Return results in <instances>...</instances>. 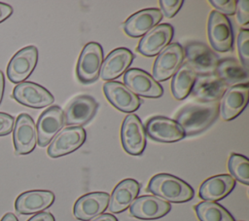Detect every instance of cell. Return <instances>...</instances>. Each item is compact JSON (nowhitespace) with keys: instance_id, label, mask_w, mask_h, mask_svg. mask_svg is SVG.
<instances>
[{"instance_id":"e575fe53","label":"cell","mask_w":249,"mask_h":221,"mask_svg":"<svg viewBox=\"0 0 249 221\" xmlns=\"http://www.w3.org/2000/svg\"><path fill=\"white\" fill-rule=\"evenodd\" d=\"M15 125V119L8 113L0 112V136L8 135L12 132Z\"/></svg>"},{"instance_id":"ab89813d","label":"cell","mask_w":249,"mask_h":221,"mask_svg":"<svg viewBox=\"0 0 249 221\" xmlns=\"http://www.w3.org/2000/svg\"><path fill=\"white\" fill-rule=\"evenodd\" d=\"M0 221H18V219L17 218V216H16L14 213L8 212V213H6V214L2 217V219H1Z\"/></svg>"},{"instance_id":"836d02e7","label":"cell","mask_w":249,"mask_h":221,"mask_svg":"<svg viewBox=\"0 0 249 221\" xmlns=\"http://www.w3.org/2000/svg\"><path fill=\"white\" fill-rule=\"evenodd\" d=\"M236 19L240 25H246L249 22V2L247 0L236 1Z\"/></svg>"},{"instance_id":"f546056e","label":"cell","mask_w":249,"mask_h":221,"mask_svg":"<svg viewBox=\"0 0 249 221\" xmlns=\"http://www.w3.org/2000/svg\"><path fill=\"white\" fill-rule=\"evenodd\" d=\"M228 167L231 176L244 185H249V161L240 154H231Z\"/></svg>"},{"instance_id":"9a60e30c","label":"cell","mask_w":249,"mask_h":221,"mask_svg":"<svg viewBox=\"0 0 249 221\" xmlns=\"http://www.w3.org/2000/svg\"><path fill=\"white\" fill-rule=\"evenodd\" d=\"M130 214L138 219L154 220L166 215L171 210V204L153 195H144L136 198L129 206Z\"/></svg>"},{"instance_id":"8fae6325","label":"cell","mask_w":249,"mask_h":221,"mask_svg":"<svg viewBox=\"0 0 249 221\" xmlns=\"http://www.w3.org/2000/svg\"><path fill=\"white\" fill-rule=\"evenodd\" d=\"M126 86L137 96L157 98L163 94L162 87L148 72L139 68H130L124 76Z\"/></svg>"},{"instance_id":"d4e9b609","label":"cell","mask_w":249,"mask_h":221,"mask_svg":"<svg viewBox=\"0 0 249 221\" xmlns=\"http://www.w3.org/2000/svg\"><path fill=\"white\" fill-rule=\"evenodd\" d=\"M140 184L132 178L122 180L114 188L109 199V210L113 213H121L127 209L137 198Z\"/></svg>"},{"instance_id":"44dd1931","label":"cell","mask_w":249,"mask_h":221,"mask_svg":"<svg viewBox=\"0 0 249 221\" xmlns=\"http://www.w3.org/2000/svg\"><path fill=\"white\" fill-rule=\"evenodd\" d=\"M162 13L157 8L140 10L131 15L124 23V30L129 36H144L161 20Z\"/></svg>"},{"instance_id":"30bf717a","label":"cell","mask_w":249,"mask_h":221,"mask_svg":"<svg viewBox=\"0 0 249 221\" xmlns=\"http://www.w3.org/2000/svg\"><path fill=\"white\" fill-rule=\"evenodd\" d=\"M86 137V130L81 127L65 128L51 141L48 148V155L51 158L68 155L80 148L84 144Z\"/></svg>"},{"instance_id":"2e32d148","label":"cell","mask_w":249,"mask_h":221,"mask_svg":"<svg viewBox=\"0 0 249 221\" xmlns=\"http://www.w3.org/2000/svg\"><path fill=\"white\" fill-rule=\"evenodd\" d=\"M103 92L108 101L118 110L132 113L140 106V98L124 84L117 81H108L103 86Z\"/></svg>"},{"instance_id":"4316f807","label":"cell","mask_w":249,"mask_h":221,"mask_svg":"<svg viewBox=\"0 0 249 221\" xmlns=\"http://www.w3.org/2000/svg\"><path fill=\"white\" fill-rule=\"evenodd\" d=\"M215 73L223 82L231 87L248 83L247 69L234 58L229 57L219 60Z\"/></svg>"},{"instance_id":"1f68e13d","label":"cell","mask_w":249,"mask_h":221,"mask_svg":"<svg viewBox=\"0 0 249 221\" xmlns=\"http://www.w3.org/2000/svg\"><path fill=\"white\" fill-rule=\"evenodd\" d=\"M209 3L216 8L218 12L226 15H233L236 10V1L235 0H210Z\"/></svg>"},{"instance_id":"484cf974","label":"cell","mask_w":249,"mask_h":221,"mask_svg":"<svg viewBox=\"0 0 249 221\" xmlns=\"http://www.w3.org/2000/svg\"><path fill=\"white\" fill-rule=\"evenodd\" d=\"M235 179L230 174H219L207 178L199 187V198L205 202H216L227 197L234 188Z\"/></svg>"},{"instance_id":"ffe728a7","label":"cell","mask_w":249,"mask_h":221,"mask_svg":"<svg viewBox=\"0 0 249 221\" xmlns=\"http://www.w3.org/2000/svg\"><path fill=\"white\" fill-rule=\"evenodd\" d=\"M228 88L216 74H202L196 76L191 92L197 101L214 102L222 98Z\"/></svg>"},{"instance_id":"f1b7e54d","label":"cell","mask_w":249,"mask_h":221,"mask_svg":"<svg viewBox=\"0 0 249 221\" xmlns=\"http://www.w3.org/2000/svg\"><path fill=\"white\" fill-rule=\"evenodd\" d=\"M199 221H235L233 216L215 202H201L195 206Z\"/></svg>"},{"instance_id":"9c48e42d","label":"cell","mask_w":249,"mask_h":221,"mask_svg":"<svg viewBox=\"0 0 249 221\" xmlns=\"http://www.w3.org/2000/svg\"><path fill=\"white\" fill-rule=\"evenodd\" d=\"M13 97L18 103L30 108H43L54 101L53 95L46 88L29 81L18 84L14 88Z\"/></svg>"},{"instance_id":"d6a6232c","label":"cell","mask_w":249,"mask_h":221,"mask_svg":"<svg viewBox=\"0 0 249 221\" xmlns=\"http://www.w3.org/2000/svg\"><path fill=\"white\" fill-rule=\"evenodd\" d=\"M160 8L166 18L174 17L183 5L182 0H160Z\"/></svg>"},{"instance_id":"e0dca14e","label":"cell","mask_w":249,"mask_h":221,"mask_svg":"<svg viewBox=\"0 0 249 221\" xmlns=\"http://www.w3.org/2000/svg\"><path fill=\"white\" fill-rule=\"evenodd\" d=\"M173 33V27L169 23L159 24L141 38L137 51L145 56H155L169 45Z\"/></svg>"},{"instance_id":"3957f363","label":"cell","mask_w":249,"mask_h":221,"mask_svg":"<svg viewBox=\"0 0 249 221\" xmlns=\"http://www.w3.org/2000/svg\"><path fill=\"white\" fill-rule=\"evenodd\" d=\"M103 63V50L96 42H89L83 48L78 62L76 73L80 82L90 84L100 75Z\"/></svg>"},{"instance_id":"277c9868","label":"cell","mask_w":249,"mask_h":221,"mask_svg":"<svg viewBox=\"0 0 249 221\" xmlns=\"http://www.w3.org/2000/svg\"><path fill=\"white\" fill-rule=\"evenodd\" d=\"M207 33L208 40L215 51L226 53L232 49L233 32L230 19L224 14L216 10L210 12Z\"/></svg>"},{"instance_id":"74e56055","label":"cell","mask_w":249,"mask_h":221,"mask_svg":"<svg viewBox=\"0 0 249 221\" xmlns=\"http://www.w3.org/2000/svg\"><path fill=\"white\" fill-rule=\"evenodd\" d=\"M89 221H119L117 219V217L113 214H110V213H102L94 218H92L91 220Z\"/></svg>"},{"instance_id":"d6986e66","label":"cell","mask_w":249,"mask_h":221,"mask_svg":"<svg viewBox=\"0 0 249 221\" xmlns=\"http://www.w3.org/2000/svg\"><path fill=\"white\" fill-rule=\"evenodd\" d=\"M145 131L152 139L164 143L176 142L186 136L175 120L163 116L151 118L146 124Z\"/></svg>"},{"instance_id":"52a82bcc","label":"cell","mask_w":249,"mask_h":221,"mask_svg":"<svg viewBox=\"0 0 249 221\" xmlns=\"http://www.w3.org/2000/svg\"><path fill=\"white\" fill-rule=\"evenodd\" d=\"M184 49L178 43L169 44L156 58L153 66V78L163 82L171 78L184 60Z\"/></svg>"},{"instance_id":"5b68a950","label":"cell","mask_w":249,"mask_h":221,"mask_svg":"<svg viewBox=\"0 0 249 221\" xmlns=\"http://www.w3.org/2000/svg\"><path fill=\"white\" fill-rule=\"evenodd\" d=\"M38 61V49L35 46H27L18 50L10 59L7 66V76L12 83L19 84L24 82L33 70Z\"/></svg>"},{"instance_id":"d590c367","label":"cell","mask_w":249,"mask_h":221,"mask_svg":"<svg viewBox=\"0 0 249 221\" xmlns=\"http://www.w3.org/2000/svg\"><path fill=\"white\" fill-rule=\"evenodd\" d=\"M13 14V8L9 4L0 2V23L9 18Z\"/></svg>"},{"instance_id":"ac0fdd59","label":"cell","mask_w":249,"mask_h":221,"mask_svg":"<svg viewBox=\"0 0 249 221\" xmlns=\"http://www.w3.org/2000/svg\"><path fill=\"white\" fill-rule=\"evenodd\" d=\"M110 196L106 192H92L80 197L74 204L75 218L81 221H89L102 214L109 204Z\"/></svg>"},{"instance_id":"6da1fadb","label":"cell","mask_w":249,"mask_h":221,"mask_svg":"<svg viewBox=\"0 0 249 221\" xmlns=\"http://www.w3.org/2000/svg\"><path fill=\"white\" fill-rule=\"evenodd\" d=\"M219 115V103L186 105L176 115L175 121L185 135L196 134L206 129Z\"/></svg>"},{"instance_id":"8d00e7d4","label":"cell","mask_w":249,"mask_h":221,"mask_svg":"<svg viewBox=\"0 0 249 221\" xmlns=\"http://www.w3.org/2000/svg\"><path fill=\"white\" fill-rule=\"evenodd\" d=\"M27 221H55L53 215L51 212H39L29 218Z\"/></svg>"},{"instance_id":"4dcf8cb0","label":"cell","mask_w":249,"mask_h":221,"mask_svg":"<svg viewBox=\"0 0 249 221\" xmlns=\"http://www.w3.org/2000/svg\"><path fill=\"white\" fill-rule=\"evenodd\" d=\"M237 50L242 66L248 69L249 66V31L241 29L237 36Z\"/></svg>"},{"instance_id":"7a4b0ae2","label":"cell","mask_w":249,"mask_h":221,"mask_svg":"<svg viewBox=\"0 0 249 221\" xmlns=\"http://www.w3.org/2000/svg\"><path fill=\"white\" fill-rule=\"evenodd\" d=\"M147 190L155 196L171 203H185L194 198V189L179 177L159 173L154 175L148 184Z\"/></svg>"},{"instance_id":"f35d334b","label":"cell","mask_w":249,"mask_h":221,"mask_svg":"<svg viewBox=\"0 0 249 221\" xmlns=\"http://www.w3.org/2000/svg\"><path fill=\"white\" fill-rule=\"evenodd\" d=\"M4 89H5V78L3 72L0 70V103L2 101L3 93H4Z\"/></svg>"},{"instance_id":"603a6c76","label":"cell","mask_w":249,"mask_h":221,"mask_svg":"<svg viewBox=\"0 0 249 221\" xmlns=\"http://www.w3.org/2000/svg\"><path fill=\"white\" fill-rule=\"evenodd\" d=\"M54 194L48 190H30L21 193L15 202L16 211L20 214L39 213L54 202Z\"/></svg>"},{"instance_id":"ba28073f","label":"cell","mask_w":249,"mask_h":221,"mask_svg":"<svg viewBox=\"0 0 249 221\" xmlns=\"http://www.w3.org/2000/svg\"><path fill=\"white\" fill-rule=\"evenodd\" d=\"M13 141L16 153L26 155L31 153L37 144V130L32 117L21 113L17 117L13 129Z\"/></svg>"},{"instance_id":"cb8c5ba5","label":"cell","mask_w":249,"mask_h":221,"mask_svg":"<svg viewBox=\"0 0 249 221\" xmlns=\"http://www.w3.org/2000/svg\"><path fill=\"white\" fill-rule=\"evenodd\" d=\"M134 58L131 51L126 48H117L113 50L103 60L100 75L105 81L114 80L124 73L130 66Z\"/></svg>"},{"instance_id":"5bb4252c","label":"cell","mask_w":249,"mask_h":221,"mask_svg":"<svg viewBox=\"0 0 249 221\" xmlns=\"http://www.w3.org/2000/svg\"><path fill=\"white\" fill-rule=\"evenodd\" d=\"M249 95V85L239 84L229 87L222 96L219 112L224 121L236 118L246 107Z\"/></svg>"},{"instance_id":"7402d4cb","label":"cell","mask_w":249,"mask_h":221,"mask_svg":"<svg viewBox=\"0 0 249 221\" xmlns=\"http://www.w3.org/2000/svg\"><path fill=\"white\" fill-rule=\"evenodd\" d=\"M97 106L96 100L89 95L77 96L63 112L64 123L73 127L83 126L93 118Z\"/></svg>"},{"instance_id":"7c38bea8","label":"cell","mask_w":249,"mask_h":221,"mask_svg":"<svg viewBox=\"0 0 249 221\" xmlns=\"http://www.w3.org/2000/svg\"><path fill=\"white\" fill-rule=\"evenodd\" d=\"M64 124V114L59 106L54 105L47 108L37 121L36 130L39 146L45 147L49 145L53 137L62 129Z\"/></svg>"},{"instance_id":"4fadbf2b","label":"cell","mask_w":249,"mask_h":221,"mask_svg":"<svg viewBox=\"0 0 249 221\" xmlns=\"http://www.w3.org/2000/svg\"><path fill=\"white\" fill-rule=\"evenodd\" d=\"M184 55H186L188 63L196 74H214L219 58L205 44L199 42L189 43L185 47Z\"/></svg>"},{"instance_id":"83f0119b","label":"cell","mask_w":249,"mask_h":221,"mask_svg":"<svg viewBox=\"0 0 249 221\" xmlns=\"http://www.w3.org/2000/svg\"><path fill=\"white\" fill-rule=\"evenodd\" d=\"M196 76L197 74L188 62L182 64L171 81L170 87L173 96L178 100L186 98L191 93Z\"/></svg>"},{"instance_id":"8992f818","label":"cell","mask_w":249,"mask_h":221,"mask_svg":"<svg viewBox=\"0 0 249 221\" xmlns=\"http://www.w3.org/2000/svg\"><path fill=\"white\" fill-rule=\"evenodd\" d=\"M121 139L124 151L133 156L141 155L146 147V131L141 120L135 114H128L121 129Z\"/></svg>"}]
</instances>
